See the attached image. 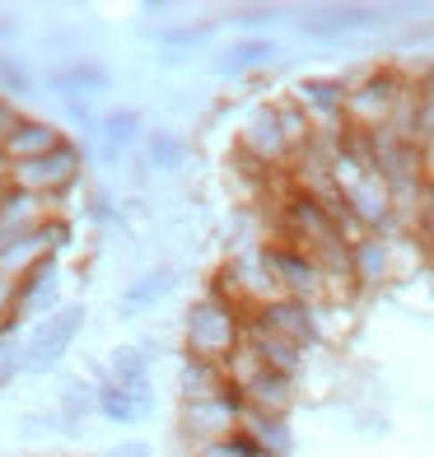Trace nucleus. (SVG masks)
<instances>
[{
  "label": "nucleus",
  "mask_w": 434,
  "mask_h": 457,
  "mask_svg": "<svg viewBox=\"0 0 434 457\" xmlns=\"http://www.w3.org/2000/svg\"><path fill=\"white\" fill-rule=\"evenodd\" d=\"M243 331H247V313L238 303H230L215 289H205L188 303L182 313V355L192 360H211V364H224L243 345Z\"/></svg>",
  "instance_id": "nucleus-1"
},
{
  "label": "nucleus",
  "mask_w": 434,
  "mask_h": 457,
  "mask_svg": "<svg viewBox=\"0 0 434 457\" xmlns=\"http://www.w3.org/2000/svg\"><path fill=\"white\" fill-rule=\"evenodd\" d=\"M85 322H89V308L79 299L61 303L52 318L33 322L24 331V341H19V373H29V378H47V373H56L61 364H66V355L75 350Z\"/></svg>",
  "instance_id": "nucleus-2"
},
{
  "label": "nucleus",
  "mask_w": 434,
  "mask_h": 457,
  "mask_svg": "<svg viewBox=\"0 0 434 457\" xmlns=\"http://www.w3.org/2000/svg\"><path fill=\"white\" fill-rule=\"evenodd\" d=\"M79 173H85V150H79V145L66 136L52 154L29 159V163H14L10 182L24 187V192H33V196H43V201L52 205V201H61V196H71V187L79 182Z\"/></svg>",
  "instance_id": "nucleus-3"
},
{
  "label": "nucleus",
  "mask_w": 434,
  "mask_h": 457,
  "mask_svg": "<svg viewBox=\"0 0 434 457\" xmlns=\"http://www.w3.org/2000/svg\"><path fill=\"white\" fill-rule=\"evenodd\" d=\"M238 159L253 163V169H262V173H285L289 169L295 145H289V136L280 127L276 103H257V108L243 117V127H238Z\"/></svg>",
  "instance_id": "nucleus-4"
},
{
  "label": "nucleus",
  "mask_w": 434,
  "mask_h": 457,
  "mask_svg": "<svg viewBox=\"0 0 434 457\" xmlns=\"http://www.w3.org/2000/svg\"><path fill=\"white\" fill-rule=\"evenodd\" d=\"M71 243H75L71 220H66V215H47L38 228H29V234H19V238H10V243H0V276L19 280L24 271H33L38 262L61 257Z\"/></svg>",
  "instance_id": "nucleus-5"
},
{
  "label": "nucleus",
  "mask_w": 434,
  "mask_h": 457,
  "mask_svg": "<svg viewBox=\"0 0 434 457\" xmlns=\"http://www.w3.org/2000/svg\"><path fill=\"white\" fill-rule=\"evenodd\" d=\"M243 397L230 387V392H220V397H205V402H178V434L188 444L205 448V444H215V439H230V434H238L243 425Z\"/></svg>",
  "instance_id": "nucleus-6"
},
{
  "label": "nucleus",
  "mask_w": 434,
  "mask_h": 457,
  "mask_svg": "<svg viewBox=\"0 0 434 457\" xmlns=\"http://www.w3.org/2000/svg\"><path fill=\"white\" fill-rule=\"evenodd\" d=\"M247 322L262 327V331H271V337H280V341H289V345H299L304 355L322 341L318 308H313V303H304V299H289V295L266 299L262 308H253V313H247Z\"/></svg>",
  "instance_id": "nucleus-7"
},
{
  "label": "nucleus",
  "mask_w": 434,
  "mask_h": 457,
  "mask_svg": "<svg viewBox=\"0 0 434 457\" xmlns=\"http://www.w3.org/2000/svg\"><path fill=\"white\" fill-rule=\"evenodd\" d=\"M61 303H66V285H61V257H52V262H38L33 271H24V276L14 280V308H10V318L19 327H33V322L52 318Z\"/></svg>",
  "instance_id": "nucleus-8"
},
{
  "label": "nucleus",
  "mask_w": 434,
  "mask_h": 457,
  "mask_svg": "<svg viewBox=\"0 0 434 457\" xmlns=\"http://www.w3.org/2000/svg\"><path fill=\"white\" fill-rule=\"evenodd\" d=\"M262 253H266V266H271L280 295L304 299V303H313V308L327 299V276H322V266L308 257V253H299V247H289V243H266Z\"/></svg>",
  "instance_id": "nucleus-9"
},
{
  "label": "nucleus",
  "mask_w": 434,
  "mask_h": 457,
  "mask_svg": "<svg viewBox=\"0 0 434 457\" xmlns=\"http://www.w3.org/2000/svg\"><path fill=\"white\" fill-rule=\"evenodd\" d=\"M388 24V10L379 5H332V10H313L299 19V33L308 43H341L355 33H374Z\"/></svg>",
  "instance_id": "nucleus-10"
},
{
  "label": "nucleus",
  "mask_w": 434,
  "mask_h": 457,
  "mask_svg": "<svg viewBox=\"0 0 434 457\" xmlns=\"http://www.w3.org/2000/svg\"><path fill=\"white\" fill-rule=\"evenodd\" d=\"M61 140H66V131H61L52 117H33V112H19V117L10 121L5 140H0V163H5V169H14V163L43 159V154H52V150H56Z\"/></svg>",
  "instance_id": "nucleus-11"
},
{
  "label": "nucleus",
  "mask_w": 434,
  "mask_h": 457,
  "mask_svg": "<svg viewBox=\"0 0 434 457\" xmlns=\"http://www.w3.org/2000/svg\"><path fill=\"white\" fill-rule=\"evenodd\" d=\"M295 108L313 121V131L346 127V79L337 75H308L295 85Z\"/></svg>",
  "instance_id": "nucleus-12"
},
{
  "label": "nucleus",
  "mask_w": 434,
  "mask_h": 457,
  "mask_svg": "<svg viewBox=\"0 0 434 457\" xmlns=\"http://www.w3.org/2000/svg\"><path fill=\"white\" fill-rule=\"evenodd\" d=\"M178 280H182V271L173 262H154V266H145V271H136L131 280H127V289H121V303H117V313L127 318V322H136L140 313H150V308H159L163 299L178 289Z\"/></svg>",
  "instance_id": "nucleus-13"
},
{
  "label": "nucleus",
  "mask_w": 434,
  "mask_h": 457,
  "mask_svg": "<svg viewBox=\"0 0 434 457\" xmlns=\"http://www.w3.org/2000/svg\"><path fill=\"white\" fill-rule=\"evenodd\" d=\"M397 271V253H392L388 234H360L350 238V285L355 289H383Z\"/></svg>",
  "instance_id": "nucleus-14"
},
{
  "label": "nucleus",
  "mask_w": 434,
  "mask_h": 457,
  "mask_svg": "<svg viewBox=\"0 0 434 457\" xmlns=\"http://www.w3.org/2000/svg\"><path fill=\"white\" fill-rule=\"evenodd\" d=\"M280 61V43L276 37H234L230 47H220L215 52V61H211V71L215 75H224V79H243V75H257V71H271Z\"/></svg>",
  "instance_id": "nucleus-15"
},
{
  "label": "nucleus",
  "mask_w": 434,
  "mask_h": 457,
  "mask_svg": "<svg viewBox=\"0 0 434 457\" xmlns=\"http://www.w3.org/2000/svg\"><path fill=\"white\" fill-rule=\"evenodd\" d=\"M94 411L108 425H140L154 411V387H121L113 378L94 383Z\"/></svg>",
  "instance_id": "nucleus-16"
},
{
  "label": "nucleus",
  "mask_w": 434,
  "mask_h": 457,
  "mask_svg": "<svg viewBox=\"0 0 434 457\" xmlns=\"http://www.w3.org/2000/svg\"><path fill=\"white\" fill-rule=\"evenodd\" d=\"M47 89L52 98H98L103 89H113V71L94 56H75L47 75Z\"/></svg>",
  "instance_id": "nucleus-17"
},
{
  "label": "nucleus",
  "mask_w": 434,
  "mask_h": 457,
  "mask_svg": "<svg viewBox=\"0 0 434 457\" xmlns=\"http://www.w3.org/2000/svg\"><path fill=\"white\" fill-rule=\"evenodd\" d=\"M47 215H56V211L43 196H33V192H24V187H14V182L0 187V243L29 234V228H38Z\"/></svg>",
  "instance_id": "nucleus-18"
},
{
  "label": "nucleus",
  "mask_w": 434,
  "mask_h": 457,
  "mask_svg": "<svg viewBox=\"0 0 434 457\" xmlns=\"http://www.w3.org/2000/svg\"><path fill=\"white\" fill-rule=\"evenodd\" d=\"M94 136L103 145V159L131 154V150H140V140H145V112L140 108H108V112H98Z\"/></svg>",
  "instance_id": "nucleus-19"
},
{
  "label": "nucleus",
  "mask_w": 434,
  "mask_h": 457,
  "mask_svg": "<svg viewBox=\"0 0 434 457\" xmlns=\"http://www.w3.org/2000/svg\"><path fill=\"white\" fill-rule=\"evenodd\" d=\"M192 159V145L182 131L173 127H145V140H140V163L154 173H182Z\"/></svg>",
  "instance_id": "nucleus-20"
},
{
  "label": "nucleus",
  "mask_w": 434,
  "mask_h": 457,
  "mask_svg": "<svg viewBox=\"0 0 434 457\" xmlns=\"http://www.w3.org/2000/svg\"><path fill=\"white\" fill-rule=\"evenodd\" d=\"M238 434L257 453L266 457H289L295 453V429H289V415H262V411H243Z\"/></svg>",
  "instance_id": "nucleus-21"
},
{
  "label": "nucleus",
  "mask_w": 434,
  "mask_h": 457,
  "mask_svg": "<svg viewBox=\"0 0 434 457\" xmlns=\"http://www.w3.org/2000/svg\"><path fill=\"white\" fill-rule=\"evenodd\" d=\"M220 392H230L224 364L182 355V364H178V402H205V397H220Z\"/></svg>",
  "instance_id": "nucleus-22"
},
{
  "label": "nucleus",
  "mask_w": 434,
  "mask_h": 457,
  "mask_svg": "<svg viewBox=\"0 0 434 457\" xmlns=\"http://www.w3.org/2000/svg\"><path fill=\"white\" fill-rule=\"evenodd\" d=\"M150 364H154L150 345H145V341H127V345L108 350V369H103V378H113L121 387H154L150 383Z\"/></svg>",
  "instance_id": "nucleus-23"
},
{
  "label": "nucleus",
  "mask_w": 434,
  "mask_h": 457,
  "mask_svg": "<svg viewBox=\"0 0 434 457\" xmlns=\"http://www.w3.org/2000/svg\"><path fill=\"white\" fill-rule=\"evenodd\" d=\"M56 415H61V429L66 434H79V425L94 420V383L85 373H71V378H61V392H56Z\"/></svg>",
  "instance_id": "nucleus-24"
},
{
  "label": "nucleus",
  "mask_w": 434,
  "mask_h": 457,
  "mask_svg": "<svg viewBox=\"0 0 434 457\" xmlns=\"http://www.w3.org/2000/svg\"><path fill=\"white\" fill-rule=\"evenodd\" d=\"M33 85H38V75H33L29 61L14 56V52H0V98L14 103V98L33 94Z\"/></svg>",
  "instance_id": "nucleus-25"
},
{
  "label": "nucleus",
  "mask_w": 434,
  "mask_h": 457,
  "mask_svg": "<svg viewBox=\"0 0 434 457\" xmlns=\"http://www.w3.org/2000/svg\"><path fill=\"white\" fill-rule=\"evenodd\" d=\"M150 37L169 47V56H178V47H182V52L201 47L205 37H211V24H169V29H159V33H150Z\"/></svg>",
  "instance_id": "nucleus-26"
},
{
  "label": "nucleus",
  "mask_w": 434,
  "mask_h": 457,
  "mask_svg": "<svg viewBox=\"0 0 434 457\" xmlns=\"http://www.w3.org/2000/svg\"><path fill=\"white\" fill-rule=\"evenodd\" d=\"M14 322L0 327V387H10L19 378V341H14Z\"/></svg>",
  "instance_id": "nucleus-27"
},
{
  "label": "nucleus",
  "mask_w": 434,
  "mask_h": 457,
  "mask_svg": "<svg viewBox=\"0 0 434 457\" xmlns=\"http://www.w3.org/2000/svg\"><path fill=\"white\" fill-rule=\"evenodd\" d=\"M61 429V415L56 411H24L19 415V439H47V434Z\"/></svg>",
  "instance_id": "nucleus-28"
},
{
  "label": "nucleus",
  "mask_w": 434,
  "mask_h": 457,
  "mask_svg": "<svg viewBox=\"0 0 434 457\" xmlns=\"http://www.w3.org/2000/svg\"><path fill=\"white\" fill-rule=\"evenodd\" d=\"M89 220L98 224V228H121V205H117V196H108V192H94L89 196Z\"/></svg>",
  "instance_id": "nucleus-29"
},
{
  "label": "nucleus",
  "mask_w": 434,
  "mask_h": 457,
  "mask_svg": "<svg viewBox=\"0 0 434 457\" xmlns=\"http://www.w3.org/2000/svg\"><path fill=\"white\" fill-rule=\"evenodd\" d=\"M196 457H257V448L247 444L243 434H230V439H215V444L196 448Z\"/></svg>",
  "instance_id": "nucleus-30"
},
{
  "label": "nucleus",
  "mask_w": 434,
  "mask_h": 457,
  "mask_svg": "<svg viewBox=\"0 0 434 457\" xmlns=\"http://www.w3.org/2000/svg\"><path fill=\"white\" fill-rule=\"evenodd\" d=\"M234 24L247 29V37H257V29H262V37H266V29L280 24V10H271V5H262V10H238Z\"/></svg>",
  "instance_id": "nucleus-31"
},
{
  "label": "nucleus",
  "mask_w": 434,
  "mask_h": 457,
  "mask_svg": "<svg viewBox=\"0 0 434 457\" xmlns=\"http://www.w3.org/2000/svg\"><path fill=\"white\" fill-rule=\"evenodd\" d=\"M98 457H154V448L145 439H121V444H108Z\"/></svg>",
  "instance_id": "nucleus-32"
},
{
  "label": "nucleus",
  "mask_w": 434,
  "mask_h": 457,
  "mask_svg": "<svg viewBox=\"0 0 434 457\" xmlns=\"http://www.w3.org/2000/svg\"><path fill=\"white\" fill-rule=\"evenodd\" d=\"M14 43H19V24L10 14H0V52H10Z\"/></svg>",
  "instance_id": "nucleus-33"
},
{
  "label": "nucleus",
  "mask_w": 434,
  "mask_h": 457,
  "mask_svg": "<svg viewBox=\"0 0 434 457\" xmlns=\"http://www.w3.org/2000/svg\"><path fill=\"white\" fill-rule=\"evenodd\" d=\"M19 117V108H14V103H5V98H0V140H5V131H10V121Z\"/></svg>",
  "instance_id": "nucleus-34"
},
{
  "label": "nucleus",
  "mask_w": 434,
  "mask_h": 457,
  "mask_svg": "<svg viewBox=\"0 0 434 457\" xmlns=\"http://www.w3.org/2000/svg\"><path fill=\"white\" fill-rule=\"evenodd\" d=\"M416 89H421V94H430V98H434V66H425V71H421V75H416Z\"/></svg>",
  "instance_id": "nucleus-35"
},
{
  "label": "nucleus",
  "mask_w": 434,
  "mask_h": 457,
  "mask_svg": "<svg viewBox=\"0 0 434 457\" xmlns=\"http://www.w3.org/2000/svg\"><path fill=\"white\" fill-rule=\"evenodd\" d=\"M10 182V169H5V163H0V187H5Z\"/></svg>",
  "instance_id": "nucleus-36"
},
{
  "label": "nucleus",
  "mask_w": 434,
  "mask_h": 457,
  "mask_svg": "<svg viewBox=\"0 0 434 457\" xmlns=\"http://www.w3.org/2000/svg\"><path fill=\"white\" fill-rule=\"evenodd\" d=\"M257 457H266V453H257Z\"/></svg>",
  "instance_id": "nucleus-37"
}]
</instances>
